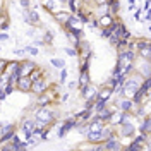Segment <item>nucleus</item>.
<instances>
[{
    "instance_id": "15",
    "label": "nucleus",
    "mask_w": 151,
    "mask_h": 151,
    "mask_svg": "<svg viewBox=\"0 0 151 151\" xmlns=\"http://www.w3.org/2000/svg\"><path fill=\"white\" fill-rule=\"evenodd\" d=\"M91 84V76L89 70H79V77H77V88H84V86Z\"/></svg>"
},
{
    "instance_id": "34",
    "label": "nucleus",
    "mask_w": 151,
    "mask_h": 151,
    "mask_svg": "<svg viewBox=\"0 0 151 151\" xmlns=\"http://www.w3.org/2000/svg\"><path fill=\"white\" fill-rule=\"evenodd\" d=\"M9 38H10V36L5 33V31H0V41H7Z\"/></svg>"
},
{
    "instance_id": "16",
    "label": "nucleus",
    "mask_w": 151,
    "mask_h": 151,
    "mask_svg": "<svg viewBox=\"0 0 151 151\" xmlns=\"http://www.w3.org/2000/svg\"><path fill=\"white\" fill-rule=\"evenodd\" d=\"M96 21H98L100 29L101 28H110V26L113 24V21H115V16H112V14H105V16H101V17H98Z\"/></svg>"
},
{
    "instance_id": "26",
    "label": "nucleus",
    "mask_w": 151,
    "mask_h": 151,
    "mask_svg": "<svg viewBox=\"0 0 151 151\" xmlns=\"http://www.w3.org/2000/svg\"><path fill=\"white\" fill-rule=\"evenodd\" d=\"M14 91H16V86H12V84H5V86H4V93L7 94V96L12 94Z\"/></svg>"
},
{
    "instance_id": "8",
    "label": "nucleus",
    "mask_w": 151,
    "mask_h": 151,
    "mask_svg": "<svg viewBox=\"0 0 151 151\" xmlns=\"http://www.w3.org/2000/svg\"><path fill=\"white\" fill-rule=\"evenodd\" d=\"M137 132L142 134V136H151V115L144 117L141 120H137Z\"/></svg>"
},
{
    "instance_id": "6",
    "label": "nucleus",
    "mask_w": 151,
    "mask_h": 151,
    "mask_svg": "<svg viewBox=\"0 0 151 151\" xmlns=\"http://www.w3.org/2000/svg\"><path fill=\"white\" fill-rule=\"evenodd\" d=\"M72 129H76V119H74V115L67 117L65 120L62 122V125H60V129H58V132H57V137H58V139H62V137L65 136L67 132H70Z\"/></svg>"
},
{
    "instance_id": "4",
    "label": "nucleus",
    "mask_w": 151,
    "mask_h": 151,
    "mask_svg": "<svg viewBox=\"0 0 151 151\" xmlns=\"http://www.w3.org/2000/svg\"><path fill=\"white\" fill-rule=\"evenodd\" d=\"M117 110H119V108H117V105H106V106H103L101 110L94 112V117H96V119H100L101 122L108 124V122H110V119H112V115L117 112Z\"/></svg>"
},
{
    "instance_id": "35",
    "label": "nucleus",
    "mask_w": 151,
    "mask_h": 151,
    "mask_svg": "<svg viewBox=\"0 0 151 151\" xmlns=\"http://www.w3.org/2000/svg\"><path fill=\"white\" fill-rule=\"evenodd\" d=\"M24 53H26V52H24V48H19V50H14V55H17V57H22Z\"/></svg>"
},
{
    "instance_id": "1",
    "label": "nucleus",
    "mask_w": 151,
    "mask_h": 151,
    "mask_svg": "<svg viewBox=\"0 0 151 151\" xmlns=\"http://www.w3.org/2000/svg\"><path fill=\"white\" fill-rule=\"evenodd\" d=\"M117 134H119V137L122 139H132L136 134H137V127H136V122L134 120H131V122H125V124H120L119 125V131H115Z\"/></svg>"
},
{
    "instance_id": "7",
    "label": "nucleus",
    "mask_w": 151,
    "mask_h": 151,
    "mask_svg": "<svg viewBox=\"0 0 151 151\" xmlns=\"http://www.w3.org/2000/svg\"><path fill=\"white\" fill-rule=\"evenodd\" d=\"M36 67V62H33V60H28V58H24V60H19V76L21 77H26V76L31 74V70Z\"/></svg>"
},
{
    "instance_id": "25",
    "label": "nucleus",
    "mask_w": 151,
    "mask_h": 151,
    "mask_svg": "<svg viewBox=\"0 0 151 151\" xmlns=\"http://www.w3.org/2000/svg\"><path fill=\"white\" fill-rule=\"evenodd\" d=\"M100 31H101V38H105V40H108V38H110V36L113 35L112 29H110V28H101Z\"/></svg>"
},
{
    "instance_id": "36",
    "label": "nucleus",
    "mask_w": 151,
    "mask_h": 151,
    "mask_svg": "<svg viewBox=\"0 0 151 151\" xmlns=\"http://www.w3.org/2000/svg\"><path fill=\"white\" fill-rule=\"evenodd\" d=\"M5 98H7V94L4 93V89L0 88V103H4V101H5Z\"/></svg>"
},
{
    "instance_id": "3",
    "label": "nucleus",
    "mask_w": 151,
    "mask_h": 151,
    "mask_svg": "<svg viewBox=\"0 0 151 151\" xmlns=\"http://www.w3.org/2000/svg\"><path fill=\"white\" fill-rule=\"evenodd\" d=\"M122 146H124V142H122V139L119 137V134H117V132H113L106 141H103L105 151H120V150H122Z\"/></svg>"
},
{
    "instance_id": "19",
    "label": "nucleus",
    "mask_w": 151,
    "mask_h": 151,
    "mask_svg": "<svg viewBox=\"0 0 151 151\" xmlns=\"http://www.w3.org/2000/svg\"><path fill=\"white\" fill-rule=\"evenodd\" d=\"M19 70V60H12V62H7V67H5V74H12V72H17Z\"/></svg>"
},
{
    "instance_id": "33",
    "label": "nucleus",
    "mask_w": 151,
    "mask_h": 151,
    "mask_svg": "<svg viewBox=\"0 0 151 151\" xmlns=\"http://www.w3.org/2000/svg\"><path fill=\"white\" fill-rule=\"evenodd\" d=\"M0 151H12L9 142H5V144H0Z\"/></svg>"
},
{
    "instance_id": "20",
    "label": "nucleus",
    "mask_w": 151,
    "mask_h": 151,
    "mask_svg": "<svg viewBox=\"0 0 151 151\" xmlns=\"http://www.w3.org/2000/svg\"><path fill=\"white\" fill-rule=\"evenodd\" d=\"M50 64H52L53 69H58V70H60V69L65 67V60H64V58H58V57H53V58L50 60Z\"/></svg>"
},
{
    "instance_id": "2",
    "label": "nucleus",
    "mask_w": 151,
    "mask_h": 151,
    "mask_svg": "<svg viewBox=\"0 0 151 151\" xmlns=\"http://www.w3.org/2000/svg\"><path fill=\"white\" fill-rule=\"evenodd\" d=\"M48 86H50V81L43 76V77H40V79H36V81L31 83V89H29V93H33L35 96H40V94H43L48 89Z\"/></svg>"
},
{
    "instance_id": "28",
    "label": "nucleus",
    "mask_w": 151,
    "mask_h": 151,
    "mask_svg": "<svg viewBox=\"0 0 151 151\" xmlns=\"http://www.w3.org/2000/svg\"><path fill=\"white\" fill-rule=\"evenodd\" d=\"M65 50V53L69 57H77V50H76L74 47H67V48H64Z\"/></svg>"
},
{
    "instance_id": "12",
    "label": "nucleus",
    "mask_w": 151,
    "mask_h": 151,
    "mask_svg": "<svg viewBox=\"0 0 151 151\" xmlns=\"http://www.w3.org/2000/svg\"><path fill=\"white\" fill-rule=\"evenodd\" d=\"M112 96H113V91L110 88H106V86H101V88L98 89V94H96V98L101 100V101H105V103H108V101L112 100Z\"/></svg>"
},
{
    "instance_id": "14",
    "label": "nucleus",
    "mask_w": 151,
    "mask_h": 151,
    "mask_svg": "<svg viewBox=\"0 0 151 151\" xmlns=\"http://www.w3.org/2000/svg\"><path fill=\"white\" fill-rule=\"evenodd\" d=\"M70 17V12L67 9H62V10H57L55 14H53V19H55V22H58L60 26H64L67 22V19Z\"/></svg>"
},
{
    "instance_id": "40",
    "label": "nucleus",
    "mask_w": 151,
    "mask_h": 151,
    "mask_svg": "<svg viewBox=\"0 0 151 151\" xmlns=\"http://www.w3.org/2000/svg\"><path fill=\"white\" fill-rule=\"evenodd\" d=\"M0 52H2V47H0Z\"/></svg>"
},
{
    "instance_id": "32",
    "label": "nucleus",
    "mask_w": 151,
    "mask_h": 151,
    "mask_svg": "<svg viewBox=\"0 0 151 151\" xmlns=\"http://www.w3.org/2000/svg\"><path fill=\"white\" fill-rule=\"evenodd\" d=\"M110 0H91V4H94V5H106Z\"/></svg>"
},
{
    "instance_id": "11",
    "label": "nucleus",
    "mask_w": 151,
    "mask_h": 151,
    "mask_svg": "<svg viewBox=\"0 0 151 151\" xmlns=\"http://www.w3.org/2000/svg\"><path fill=\"white\" fill-rule=\"evenodd\" d=\"M16 89L21 91V93H29V89H31V79H29L28 76L26 77H19L17 83H16Z\"/></svg>"
},
{
    "instance_id": "21",
    "label": "nucleus",
    "mask_w": 151,
    "mask_h": 151,
    "mask_svg": "<svg viewBox=\"0 0 151 151\" xmlns=\"http://www.w3.org/2000/svg\"><path fill=\"white\" fill-rule=\"evenodd\" d=\"M139 89H141V91L146 94V96H150V93H151V81H150V79H142V83H141V86H139Z\"/></svg>"
},
{
    "instance_id": "24",
    "label": "nucleus",
    "mask_w": 151,
    "mask_h": 151,
    "mask_svg": "<svg viewBox=\"0 0 151 151\" xmlns=\"http://www.w3.org/2000/svg\"><path fill=\"white\" fill-rule=\"evenodd\" d=\"M24 52H26V53H29V55H33V57H36L38 53H40V50H38V48H35L33 45H28V47H24Z\"/></svg>"
},
{
    "instance_id": "22",
    "label": "nucleus",
    "mask_w": 151,
    "mask_h": 151,
    "mask_svg": "<svg viewBox=\"0 0 151 151\" xmlns=\"http://www.w3.org/2000/svg\"><path fill=\"white\" fill-rule=\"evenodd\" d=\"M41 41H43V45H52V43H53V33H52V31H47V33L43 35V40H41Z\"/></svg>"
},
{
    "instance_id": "18",
    "label": "nucleus",
    "mask_w": 151,
    "mask_h": 151,
    "mask_svg": "<svg viewBox=\"0 0 151 151\" xmlns=\"http://www.w3.org/2000/svg\"><path fill=\"white\" fill-rule=\"evenodd\" d=\"M28 77L31 79V83H33V81H36V79H40V77H43V69L36 65L33 70H31V74H29Z\"/></svg>"
},
{
    "instance_id": "10",
    "label": "nucleus",
    "mask_w": 151,
    "mask_h": 151,
    "mask_svg": "<svg viewBox=\"0 0 151 151\" xmlns=\"http://www.w3.org/2000/svg\"><path fill=\"white\" fill-rule=\"evenodd\" d=\"M134 106L136 105L132 103L131 98H120L119 101H117V108L120 110V112H129L132 115V110H134Z\"/></svg>"
},
{
    "instance_id": "37",
    "label": "nucleus",
    "mask_w": 151,
    "mask_h": 151,
    "mask_svg": "<svg viewBox=\"0 0 151 151\" xmlns=\"http://www.w3.org/2000/svg\"><path fill=\"white\" fill-rule=\"evenodd\" d=\"M69 89H74V88H77V83H69Z\"/></svg>"
},
{
    "instance_id": "23",
    "label": "nucleus",
    "mask_w": 151,
    "mask_h": 151,
    "mask_svg": "<svg viewBox=\"0 0 151 151\" xmlns=\"http://www.w3.org/2000/svg\"><path fill=\"white\" fill-rule=\"evenodd\" d=\"M67 76H69V72H67L65 67H64V69H60V74H58V84H64V83H65Z\"/></svg>"
},
{
    "instance_id": "29",
    "label": "nucleus",
    "mask_w": 151,
    "mask_h": 151,
    "mask_svg": "<svg viewBox=\"0 0 151 151\" xmlns=\"http://www.w3.org/2000/svg\"><path fill=\"white\" fill-rule=\"evenodd\" d=\"M19 5H21L24 10H29V7H31V0H19Z\"/></svg>"
},
{
    "instance_id": "13",
    "label": "nucleus",
    "mask_w": 151,
    "mask_h": 151,
    "mask_svg": "<svg viewBox=\"0 0 151 151\" xmlns=\"http://www.w3.org/2000/svg\"><path fill=\"white\" fill-rule=\"evenodd\" d=\"M136 53H137V58L146 60V62H151V43L150 45H144V47H141V48H137Z\"/></svg>"
},
{
    "instance_id": "31",
    "label": "nucleus",
    "mask_w": 151,
    "mask_h": 151,
    "mask_svg": "<svg viewBox=\"0 0 151 151\" xmlns=\"http://www.w3.org/2000/svg\"><path fill=\"white\" fill-rule=\"evenodd\" d=\"M108 43H110V45H112V47L115 48V47H117V43H119V38L115 36V35H112V36L108 38Z\"/></svg>"
},
{
    "instance_id": "9",
    "label": "nucleus",
    "mask_w": 151,
    "mask_h": 151,
    "mask_svg": "<svg viewBox=\"0 0 151 151\" xmlns=\"http://www.w3.org/2000/svg\"><path fill=\"white\" fill-rule=\"evenodd\" d=\"M21 131H22V134H24V137L28 139L29 136L33 134V131H35V120L29 119V117L22 119V122H21Z\"/></svg>"
},
{
    "instance_id": "30",
    "label": "nucleus",
    "mask_w": 151,
    "mask_h": 151,
    "mask_svg": "<svg viewBox=\"0 0 151 151\" xmlns=\"http://www.w3.org/2000/svg\"><path fill=\"white\" fill-rule=\"evenodd\" d=\"M7 62H9L7 58H0V74H2V72H5V67H7Z\"/></svg>"
},
{
    "instance_id": "38",
    "label": "nucleus",
    "mask_w": 151,
    "mask_h": 151,
    "mask_svg": "<svg viewBox=\"0 0 151 151\" xmlns=\"http://www.w3.org/2000/svg\"><path fill=\"white\" fill-rule=\"evenodd\" d=\"M67 98H69V93H65V94H62V96H60V101H65Z\"/></svg>"
},
{
    "instance_id": "17",
    "label": "nucleus",
    "mask_w": 151,
    "mask_h": 151,
    "mask_svg": "<svg viewBox=\"0 0 151 151\" xmlns=\"http://www.w3.org/2000/svg\"><path fill=\"white\" fill-rule=\"evenodd\" d=\"M106 5H108V14L119 16V12H120V0H110Z\"/></svg>"
},
{
    "instance_id": "39",
    "label": "nucleus",
    "mask_w": 151,
    "mask_h": 151,
    "mask_svg": "<svg viewBox=\"0 0 151 151\" xmlns=\"http://www.w3.org/2000/svg\"><path fill=\"white\" fill-rule=\"evenodd\" d=\"M129 2V5H136V0H127Z\"/></svg>"
},
{
    "instance_id": "27",
    "label": "nucleus",
    "mask_w": 151,
    "mask_h": 151,
    "mask_svg": "<svg viewBox=\"0 0 151 151\" xmlns=\"http://www.w3.org/2000/svg\"><path fill=\"white\" fill-rule=\"evenodd\" d=\"M134 19H136L137 22H141V21H142V9H141V7L134 10Z\"/></svg>"
},
{
    "instance_id": "5",
    "label": "nucleus",
    "mask_w": 151,
    "mask_h": 151,
    "mask_svg": "<svg viewBox=\"0 0 151 151\" xmlns=\"http://www.w3.org/2000/svg\"><path fill=\"white\" fill-rule=\"evenodd\" d=\"M24 22L31 24L33 28H40V26H41V17H40L38 10H36V9L24 10Z\"/></svg>"
}]
</instances>
